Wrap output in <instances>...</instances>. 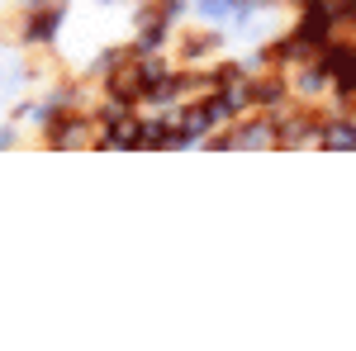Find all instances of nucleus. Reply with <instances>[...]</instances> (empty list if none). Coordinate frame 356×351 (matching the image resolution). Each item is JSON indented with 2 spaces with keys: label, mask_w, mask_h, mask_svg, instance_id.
<instances>
[{
  "label": "nucleus",
  "mask_w": 356,
  "mask_h": 351,
  "mask_svg": "<svg viewBox=\"0 0 356 351\" xmlns=\"http://www.w3.org/2000/svg\"><path fill=\"white\" fill-rule=\"evenodd\" d=\"M219 53H223V28H191V33H181V43L171 48L176 67H204V62H214Z\"/></svg>",
  "instance_id": "obj_2"
},
{
  "label": "nucleus",
  "mask_w": 356,
  "mask_h": 351,
  "mask_svg": "<svg viewBox=\"0 0 356 351\" xmlns=\"http://www.w3.org/2000/svg\"><path fill=\"white\" fill-rule=\"evenodd\" d=\"M100 5H114V0H100Z\"/></svg>",
  "instance_id": "obj_4"
},
{
  "label": "nucleus",
  "mask_w": 356,
  "mask_h": 351,
  "mask_svg": "<svg viewBox=\"0 0 356 351\" xmlns=\"http://www.w3.org/2000/svg\"><path fill=\"white\" fill-rule=\"evenodd\" d=\"M24 15V24H19V43L24 48H48L57 38V28L67 19V5L62 0H43V5H33V10H19Z\"/></svg>",
  "instance_id": "obj_1"
},
{
  "label": "nucleus",
  "mask_w": 356,
  "mask_h": 351,
  "mask_svg": "<svg viewBox=\"0 0 356 351\" xmlns=\"http://www.w3.org/2000/svg\"><path fill=\"white\" fill-rule=\"evenodd\" d=\"M0 147H19V133L15 129H0Z\"/></svg>",
  "instance_id": "obj_3"
}]
</instances>
